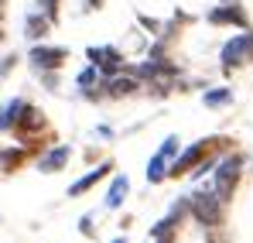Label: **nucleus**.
I'll list each match as a JSON object with an SVG mask.
<instances>
[{
	"mask_svg": "<svg viewBox=\"0 0 253 243\" xmlns=\"http://www.w3.org/2000/svg\"><path fill=\"white\" fill-rule=\"evenodd\" d=\"M192 212L202 226H219L222 223V202H219V195H209V192L192 195Z\"/></svg>",
	"mask_w": 253,
	"mask_h": 243,
	"instance_id": "f257e3e1",
	"label": "nucleus"
},
{
	"mask_svg": "<svg viewBox=\"0 0 253 243\" xmlns=\"http://www.w3.org/2000/svg\"><path fill=\"white\" fill-rule=\"evenodd\" d=\"M250 58H253V31L236 35L233 41H226V48H222V65H226V69L243 65V62H250Z\"/></svg>",
	"mask_w": 253,
	"mask_h": 243,
	"instance_id": "f03ea898",
	"label": "nucleus"
},
{
	"mask_svg": "<svg viewBox=\"0 0 253 243\" xmlns=\"http://www.w3.org/2000/svg\"><path fill=\"white\" fill-rule=\"evenodd\" d=\"M236 182H240V158H226V161L219 164V171H215V195L229 199L233 189H236Z\"/></svg>",
	"mask_w": 253,
	"mask_h": 243,
	"instance_id": "7ed1b4c3",
	"label": "nucleus"
},
{
	"mask_svg": "<svg viewBox=\"0 0 253 243\" xmlns=\"http://www.w3.org/2000/svg\"><path fill=\"white\" fill-rule=\"evenodd\" d=\"M65 55H69L65 48H31L28 58H31L38 69H58V65L65 62Z\"/></svg>",
	"mask_w": 253,
	"mask_h": 243,
	"instance_id": "20e7f679",
	"label": "nucleus"
},
{
	"mask_svg": "<svg viewBox=\"0 0 253 243\" xmlns=\"http://www.w3.org/2000/svg\"><path fill=\"white\" fill-rule=\"evenodd\" d=\"M206 147H209V144H195V147H188V151H185V154H181V158L174 161V168H171V175H185L188 168H195V164L202 161Z\"/></svg>",
	"mask_w": 253,
	"mask_h": 243,
	"instance_id": "39448f33",
	"label": "nucleus"
},
{
	"mask_svg": "<svg viewBox=\"0 0 253 243\" xmlns=\"http://www.w3.org/2000/svg\"><path fill=\"white\" fill-rule=\"evenodd\" d=\"M89 58H92V65H103L106 72H113L120 65V51L117 48H89Z\"/></svg>",
	"mask_w": 253,
	"mask_h": 243,
	"instance_id": "423d86ee",
	"label": "nucleus"
},
{
	"mask_svg": "<svg viewBox=\"0 0 253 243\" xmlns=\"http://www.w3.org/2000/svg\"><path fill=\"white\" fill-rule=\"evenodd\" d=\"M209 21H212V24H240V28L247 24L243 10H240L236 3H233V7H219V10H212V14H209Z\"/></svg>",
	"mask_w": 253,
	"mask_h": 243,
	"instance_id": "0eeeda50",
	"label": "nucleus"
},
{
	"mask_svg": "<svg viewBox=\"0 0 253 243\" xmlns=\"http://www.w3.org/2000/svg\"><path fill=\"white\" fill-rule=\"evenodd\" d=\"M106 171H110V164H99V168H92V171H89L85 178H79V182H76V185L69 189V195H83L85 189H92V185H96V182H99V178H103Z\"/></svg>",
	"mask_w": 253,
	"mask_h": 243,
	"instance_id": "6e6552de",
	"label": "nucleus"
},
{
	"mask_svg": "<svg viewBox=\"0 0 253 243\" xmlns=\"http://www.w3.org/2000/svg\"><path fill=\"white\" fill-rule=\"evenodd\" d=\"M126 185H130V182H126L124 175L113 182V189H110V195H106V209H117V205L126 199Z\"/></svg>",
	"mask_w": 253,
	"mask_h": 243,
	"instance_id": "1a4fd4ad",
	"label": "nucleus"
},
{
	"mask_svg": "<svg viewBox=\"0 0 253 243\" xmlns=\"http://www.w3.org/2000/svg\"><path fill=\"white\" fill-rule=\"evenodd\" d=\"M65 161H69V147H58V151H51L48 158H42V171H58Z\"/></svg>",
	"mask_w": 253,
	"mask_h": 243,
	"instance_id": "9d476101",
	"label": "nucleus"
},
{
	"mask_svg": "<svg viewBox=\"0 0 253 243\" xmlns=\"http://www.w3.org/2000/svg\"><path fill=\"white\" fill-rule=\"evenodd\" d=\"M24 28H28L31 38H44V35H48V17H44V14H31Z\"/></svg>",
	"mask_w": 253,
	"mask_h": 243,
	"instance_id": "9b49d317",
	"label": "nucleus"
},
{
	"mask_svg": "<svg viewBox=\"0 0 253 243\" xmlns=\"http://www.w3.org/2000/svg\"><path fill=\"white\" fill-rule=\"evenodd\" d=\"M137 89V79H113L106 82V93L110 96H126V93H133Z\"/></svg>",
	"mask_w": 253,
	"mask_h": 243,
	"instance_id": "f8f14e48",
	"label": "nucleus"
},
{
	"mask_svg": "<svg viewBox=\"0 0 253 243\" xmlns=\"http://www.w3.org/2000/svg\"><path fill=\"white\" fill-rule=\"evenodd\" d=\"M17 113H21V99L7 103V110L0 113V130H10V127H14V120H17Z\"/></svg>",
	"mask_w": 253,
	"mask_h": 243,
	"instance_id": "ddd939ff",
	"label": "nucleus"
},
{
	"mask_svg": "<svg viewBox=\"0 0 253 243\" xmlns=\"http://www.w3.org/2000/svg\"><path fill=\"white\" fill-rule=\"evenodd\" d=\"M165 161H168V158L154 154V161H151V168H147V178H151V182H161V178H165Z\"/></svg>",
	"mask_w": 253,
	"mask_h": 243,
	"instance_id": "4468645a",
	"label": "nucleus"
},
{
	"mask_svg": "<svg viewBox=\"0 0 253 243\" xmlns=\"http://www.w3.org/2000/svg\"><path fill=\"white\" fill-rule=\"evenodd\" d=\"M222 103H229V89H212V93H206V106H222Z\"/></svg>",
	"mask_w": 253,
	"mask_h": 243,
	"instance_id": "2eb2a0df",
	"label": "nucleus"
},
{
	"mask_svg": "<svg viewBox=\"0 0 253 243\" xmlns=\"http://www.w3.org/2000/svg\"><path fill=\"white\" fill-rule=\"evenodd\" d=\"M174 151H178V137H168V141L161 144V151H158V154H161V158H174Z\"/></svg>",
	"mask_w": 253,
	"mask_h": 243,
	"instance_id": "dca6fc26",
	"label": "nucleus"
},
{
	"mask_svg": "<svg viewBox=\"0 0 253 243\" xmlns=\"http://www.w3.org/2000/svg\"><path fill=\"white\" fill-rule=\"evenodd\" d=\"M38 3H42V14L48 17V21L58 14V0H38Z\"/></svg>",
	"mask_w": 253,
	"mask_h": 243,
	"instance_id": "f3484780",
	"label": "nucleus"
},
{
	"mask_svg": "<svg viewBox=\"0 0 253 243\" xmlns=\"http://www.w3.org/2000/svg\"><path fill=\"white\" fill-rule=\"evenodd\" d=\"M92 79H96V69H85V72H79V86H83V89H89V86H92Z\"/></svg>",
	"mask_w": 253,
	"mask_h": 243,
	"instance_id": "a211bd4d",
	"label": "nucleus"
},
{
	"mask_svg": "<svg viewBox=\"0 0 253 243\" xmlns=\"http://www.w3.org/2000/svg\"><path fill=\"white\" fill-rule=\"evenodd\" d=\"M113 243H126V240H113Z\"/></svg>",
	"mask_w": 253,
	"mask_h": 243,
	"instance_id": "6ab92c4d",
	"label": "nucleus"
},
{
	"mask_svg": "<svg viewBox=\"0 0 253 243\" xmlns=\"http://www.w3.org/2000/svg\"><path fill=\"white\" fill-rule=\"evenodd\" d=\"M0 17H3V10H0Z\"/></svg>",
	"mask_w": 253,
	"mask_h": 243,
	"instance_id": "aec40b11",
	"label": "nucleus"
},
{
	"mask_svg": "<svg viewBox=\"0 0 253 243\" xmlns=\"http://www.w3.org/2000/svg\"><path fill=\"white\" fill-rule=\"evenodd\" d=\"M0 38H3V31H0Z\"/></svg>",
	"mask_w": 253,
	"mask_h": 243,
	"instance_id": "412c9836",
	"label": "nucleus"
}]
</instances>
